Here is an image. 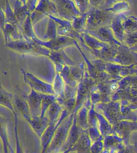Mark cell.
Here are the masks:
<instances>
[{
  "mask_svg": "<svg viewBox=\"0 0 137 153\" xmlns=\"http://www.w3.org/2000/svg\"><path fill=\"white\" fill-rule=\"evenodd\" d=\"M6 46L11 50L21 54H30L35 56H45L49 57L51 51L46 47L40 45L33 41L21 39L18 40L10 41L5 43Z\"/></svg>",
  "mask_w": 137,
  "mask_h": 153,
  "instance_id": "obj_1",
  "label": "cell"
},
{
  "mask_svg": "<svg viewBox=\"0 0 137 153\" xmlns=\"http://www.w3.org/2000/svg\"><path fill=\"white\" fill-rule=\"evenodd\" d=\"M77 112L78 111H73L57 128L53 140L46 153H57L58 151H61L63 146L67 140L74 116Z\"/></svg>",
  "mask_w": 137,
  "mask_h": 153,
  "instance_id": "obj_2",
  "label": "cell"
},
{
  "mask_svg": "<svg viewBox=\"0 0 137 153\" xmlns=\"http://www.w3.org/2000/svg\"><path fill=\"white\" fill-rule=\"evenodd\" d=\"M115 15L105 9L94 8L90 10L86 30H92L101 27L110 26Z\"/></svg>",
  "mask_w": 137,
  "mask_h": 153,
  "instance_id": "obj_3",
  "label": "cell"
},
{
  "mask_svg": "<svg viewBox=\"0 0 137 153\" xmlns=\"http://www.w3.org/2000/svg\"><path fill=\"white\" fill-rule=\"evenodd\" d=\"M96 105V108L101 111L100 114H102L113 127L118 122L124 120L120 101L112 100L108 102L98 103Z\"/></svg>",
  "mask_w": 137,
  "mask_h": 153,
  "instance_id": "obj_4",
  "label": "cell"
},
{
  "mask_svg": "<svg viewBox=\"0 0 137 153\" xmlns=\"http://www.w3.org/2000/svg\"><path fill=\"white\" fill-rule=\"evenodd\" d=\"M96 85V83L90 77L87 71H86L84 79L79 83L78 85L76 103L73 111H78L89 99L92 89Z\"/></svg>",
  "mask_w": 137,
  "mask_h": 153,
  "instance_id": "obj_5",
  "label": "cell"
},
{
  "mask_svg": "<svg viewBox=\"0 0 137 153\" xmlns=\"http://www.w3.org/2000/svg\"><path fill=\"white\" fill-rule=\"evenodd\" d=\"M54 16L58 17L56 4L50 0H40L34 12L31 13L33 24H35L46 16Z\"/></svg>",
  "mask_w": 137,
  "mask_h": 153,
  "instance_id": "obj_6",
  "label": "cell"
},
{
  "mask_svg": "<svg viewBox=\"0 0 137 153\" xmlns=\"http://www.w3.org/2000/svg\"><path fill=\"white\" fill-rule=\"evenodd\" d=\"M48 18H52L56 22L58 36L72 38L84 45V41L82 34L75 30L72 26V22L54 16H49Z\"/></svg>",
  "mask_w": 137,
  "mask_h": 153,
  "instance_id": "obj_7",
  "label": "cell"
},
{
  "mask_svg": "<svg viewBox=\"0 0 137 153\" xmlns=\"http://www.w3.org/2000/svg\"><path fill=\"white\" fill-rule=\"evenodd\" d=\"M21 72L22 73L24 81L28 85L30 88L35 90V91L40 93V94L55 95L52 85L42 81L32 73L25 71L24 69H21Z\"/></svg>",
  "mask_w": 137,
  "mask_h": 153,
  "instance_id": "obj_8",
  "label": "cell"
},
{
  "mask_svg": "<svg viewBox=\"0 0 137 153\" xmlns=\"http://www.w3.org/2000/svg\"><path fill=\"white\" fill-rule=\"evenodd\" d=\"M35 42L39 44L40 45L50 49L51 51H57L68 46H75L77 40L68 36H57L54 39L49 40H42L40 38H37Z\"/></svg>",
  "mask_w": 137,
  "mask_h": 153,
  "instance_id": "obj_9",
  "label": "cell"
},
{
  "mask_svg": "<svg viewBox=\"0 0 137 153\" xmlns=\"http://www.w3.org/2000/svg\"><path fill=\"white\" fill-rule=\"evenodd\" d=\"M70 114H71L69 112V111L64 108L58 122H57L56 124H50V126L48 127V128L46 129L44 133L42 134V137L40 138L41 146H42L41 153H46L49 148V146L50 145L52 141L53 140L55 132H56L57 128L59 127V126L61 124V123L64 121L66 118H67Z\"/></svg>",
  "mask_w": 137,
  "mask_h": 153,
  "instance_id": "obj_10",
  "label": "cell"
},
{
  "mask_svg": "<svg viewBox=\"0 0 137 153\" xmlns=\"http://www.w3.org/2000/svg\"><path fill=\"white\" fill-rule=\"evenodd\" d=\"M112 62L122 66L137 65V53L128 46L122 44L119 46V51Z\"/></svg>",
  "mask_w": 137,
  "mask_h": 153,
  "instance_id": "obj_11",
  "label": "cell"
},
{
  "mask_svg": "<svg viewBox=\"0 0 137 153\" xmlns=\"http://www.w3.org/2000/svg\"><path fill=\"white\" fill-rule=\"evenodd\" d=\"M56 7L58 17L72 22L82 13L71 0H57Z\"/></svg>",
  "mask_w": 137,
  "mask_h": 153,
  "instance_id": "obj_12",
  "label": "cell"
},
{
  "mask_svg": "<svg viewBox=\"0 0 137 153\" xmlns=\"http://www.w3.org/2000/svg\"><path fill=\"white\" fill-rule=\"evenodd\" d=\"M135 131H137V120H124L114 126L113 134L120 136L124 139L125 144H128L131 134Z\"/></svg>",
  "mask_w": 137,
  "mask_h": 153,
  "instance_id": "obj_13",
  "label": "cell"
},
{
  "mask_svg": "<svg viewBox=\"0 0 137 153\" xmlns=\"http://www.w3.org/2000/svg\"><path fill=\"white\" fill-rule=\"evenodd\" d=\"M84 32L91 35L101 42L110 44V45H121L119 40L114 37L113 32L110 26L101 27L98 29L92 30H85Z\"/></svg>",
  "mask_w": 137,
  "mask_h": 153,
  "instance_id": "obj_14",
  "label": "cell"
},
{
  "mask_svg": "<svg viewBox=\"0 0 137 153\" xmlns=\"http://www.w3.org/2000/svg\"><path fill=\"white\" fill-rule=\"evenodd\" d=\"M49 58L53 62L56 73H60L65 66H75L76 63L65 53L64 49L57 51H51Z\"/></svg>",
  "mask_w": 137,
  "mask_h": 153,
  "instance_id": "obj_15",
  "label": "cell"
},
{
  "mask_svg": "<svg viewBox=\"0 0 137 153\" xmlns=\"http://www.w3.org/2000/svg\"><path fill=\"white\" fill-rule=\"evenodd\" d=\"M43 94L35 91L31 89L29 94L26 95V99L28 103L32 117H39L42 114Z\"/></svg>",
  "mask_w": 137,
  "mask_h": 153,
  "instance_id": "obj_16",
  "label": "cell"
},
{
  "mask_svg": "<svg viewBox=\"0 0 137 153\" xmlns=\"http://www.w3.org/2000/svg\"><path fill=\"white\" fill-rule=\"evenodd\" d=\"M125 17L126 16L124 14L115 15L111 24L110 25L114 37L122 44L124 42L126 34H127L124 27V20Z\"/></svg>",
  "mask_w": 137,
  "mask_h": 153,
  "instance_id": "obj_17",
  "label": "cell"
},
{
  "mask_svg": "<svg viewBox=\"0 0 137 153\" xmlns=\"http://www.w3.org/2000/svg\"><path fill=\"white\" fill-rule=\"evenodd\" d=\"M92 102L90 98L88 100L86 103L82 106V108L78 111L76 114V123L78 127L82 131H86L89 128L88 124V111L92 105Z\"/></svg>",
  "mask_w": 137,
  "mask_h": 153,
  "instance_id": "obj_18",
  "label": "cell"
},
{
  "mask_svg": "<svg viewBox=\"0 0 137 153\" xmlns=\"http://www.w3.org/2000/svg\"><path fill=\"white\" fill-rule=\"evenodd\" d=\"M13 104L16 112L20 114L27 122L32 118L28 103L25 97L24 98L18 95H13Z\"/></svg>",
  "mask_w": 137,
  "mask_h": 153,
  "instance_id": "obj_19",
  "label": "cell"
},
{
  "mask_svg": "<svg viewBox=\"0 0 137 153\" xmlns=\"http://www.w3.org/2000/svg\"><path fill=\"white\" fill-rule=\"evenodd\" d=\"M119 46L120 45H108L106 47L100 50L92 51V53L98 59L104 61L112 62L119 51Z\"/></svg>",
  "mask_w": 137,
  "mask_h": 153,
  "instance_id": "obj_20",
  "label": "cell"
},
{
  "mask_svg": "<svg viewBox=\"0 0 137 153\" xmlns=\"http://www.w3.org/2000/svg\"><path fill=\"white\" fill-rule=\"evenodd\" d=\"M1 30L4 34L5 43L9 42L10 41L24 39L20 28L15 24L7 22L4 26L1 28Z\"/></svg>",
  "mask_w": 137,
  "mask_h": 153,
  "instance_id": "obj_21",
  "label": "cell"
},
{
  "mask_svg": "<svg viewBox=\"0 0 137 153\" xmlns=\"http://www.w3.org/2000/svg\"><path fill=\"white\" fill-rule=\"evenodd\" d=\"M27 122L32 127L34 132L40 138L42 137L43 134L50 126V122L46 116L32 117V118L27 121Z\"/></svg>",
  "mask_w": 137,
  "mask_h": 153,
  "instance_id": "obj_22",
  "label": "cell"
},
{
  "mask_svg": "<svg viewBox=\"0 0 137 153\" xmlns=\"http://www.w3.org/2000/svg\"><path fill=\"white\" fill-rule=\"evenodd\" d=\"M82 132H83V131H82L77 125L76 117L74 116L73 124L70 130L69 135H68L66 142L64 145L62 147L61 152L66 151V150L70 148H73L74 146L75 145L76 143H77L78 140H79V138H80Z\"/></svg>",
  "mask_w": 137,
  "mask_h": 153,
  "instance_id": "obj_23",
  "label": "cell"
},
{
  "mask_svg": "<svg viewBox=\"0 0 137 153\" xmlns=\"http://www.w3.org/2000/svg\"><path fill=\"white\" fill-rule=\"evenodd\" d=\"M104 149L110 151H117L120 147L125 144L124 139L116 134H111L104 137Z\"/></svg>",
  "mask_w": 137,
  "mask_h": 153,
  "instance_id": "obj_24",
  "label": "cell"
},
{
  "mask_svg": "<svg viewBox=\"0 0 137 153\" xmlns=\"http://www.w3.org/2000/svg\"><path fill=\"white\" fill-rule=\"evenodd\" d=\"M92 141L86 131H83L77 143L73 147V152L77 153H90Z\"/></svg>",
  "mask_w": 137,
  "mask_h": 153,
  "instance_id": "obj_25",
  "label": "cell"
},
{
  "mask_svg": "<svg viewBox=\"0 0 137 153\" xmlns=\"http://www.w3.org/2000/svg\"><path fill=\"white\" fill-rule=\"evenodd\" d=\"M13 12H14L16 20H17L18 26L20 29L21 26L22 25L24 21L26 20L27 16L29 14H31L28 5L23 4L22 3L17 0V1H16L15 4Z\"/></svg>",
  "mask_w": 137,
  "mask_h": 153,
  "instance_id": "obj_26",
  "label": "cell"
},
{
  "mask_svg": "<svg viewBox=\"0 0 137 153\" xmlns=\"http://www.w3.org/2000/svg\"><path fill=\"white\" fill-rule=\"evenodd\" d=\"M64 110V107L56 101L48 108L45 116L48 117L50 124H54L58 122Z\"/></svg>",
  "mask_w": 137,
  "mask_h": 153,
  "instance_id": "obj_27",
  "label": "cell"
},
{
  "mask_svg": "<svg viewBox=\"0 0 137 153\" xmlns=\"http://www.w3.org/2000/svg\"><path fill=\"white\" fill-rule=\"evenodd\" d=\"M33 25H34V24H33L32 21L31 14H29L27 16L26 20L24 21L22 25L21 26L20 31L23 35L24 39H26V40L35 42L38 37L36 36V35L35 34Z\"/></svg>",
  "mask_w": 137,
  "mask_h": 153,
  "instance_id": "obj_28",
  "label": "cell"
},
{
  "mask_svg": "<svg viewBox=\"0 0 137 153\" xmlns=\"http://www.w3.org/2000/svg\"><path fill=\"white\" fill-rule=\"evenodd\" d=\"M82 35L84 41V45L88 48H90L91 52L100 50V49L106 47L108 45H110V44L101 42V41L98 40L94 36L88 34L87 32H84V33L82 34Z\"/></svg>",
  "mask_w": 137,
  "mask_h": 153,
  "instance_id": "obj_29",
  "label": "cell"
},
{
  "mask_svg": "<svg viewBox=\"0 0 137 153\" xmlns=\"http://www.w3.org/2000/svg\"><path fill=\"white\" fill-rule=\"evenodd\" d=\"M0 124H1V139L2 141L3 150L4 153H13V151L10 144L9 137L7 134V121L4 118L3 116H1V120H0Z\"/></svg>",
  "mask_w": 137,
  "mask_h": 153,
  "instance_id": "obj_30",
  "label": "cell"
},
{
  "mask_svg": "<svg viewBox=\"0 0 137 153\" xmlns=\"http://www.w3.org/2000/svg\"><path fill=\"white\" fill-rule=\"evenodd\" d=\"M98 128L103 137L113 134L114 127L102 114L97 112Z\"/></svg>",
  "mask_w": 137,
  "mask_h": 153,
  "instance_id": "obj_31",
  "label": "cell"
},
{
  "mask_svg": "<svg viewBox=\"0 0 137 153\" xmlns=\"http://www.w3.org/2000/svg\"><path fill=\"white\" fill-rule=\"evenodd\" d=\"M0 104L1 106H4V107L9 109L10 110L12 111H15L14 106L13 104V94H11L10 92L7 91L6 89H4L3 86H1V91H0Z\"/></svg>",
  "mask_w": 137,
  "mask_h": 153,
  "instance_id": "obj_32",
  "label": "cell"
},
{
  "mask_svg": "<svg viewBox=\"0 0 137 153\" xmlns=\"http://www.w3.org/2000/svg\"><path fill=\"white\" fill-rule=\"evenodd\" d=\"M89 11L86 13H83V14L77 16L72 21L73 28L79 33L82 34L86 30L87 19L89 14Z\"/></svg>",
  "mask_w": 137,
  "mask_h": 153,
  "instance_id": "obj_33",
  "label": "cell"
},
{
  "mask_svg": "<svg viewBox=\"0 0 137 153\" xmlns=\"http://www.w3.org/2000/svg\"><path fill=\"white\" fill-rule=\"evenodd\" d=\"M70 70L72 77L78 83L84 79L86 71V69L85 68L84 63H82V65H79V66H77V65L70 66Z\"/></svg>",
  "mask_w": 137,
  "mask_h": 153,
  "instance_id": "obj_34",
  "label": "cell"
},
{
  "mask_svg": "<svg viewBox=\"0 0 137 153\" xmlns=\"http://www.w3.org/2000/svg\"><path fill=\"white\" fill-rule=\"evenodd\" d=\"M57 35V24L54 20L49 18V21L47 26V29L43 35V40H49L56 38Z\"/></svg>",
  "mask_w": 137,
  "mask_h": 153,
  "instance_id": "obj_35",
  "label": "cell"
},
{
  "mask_svg": "<svg viewBox=\"0 0 137 153\" xmlns=\"http://www.w3.org/2000/svg\"><path fill=\"white\" fill-rule=\"evenodd\" d=\"M60 74L66 85L71 87H74V88H77L79 83L74 79L72 75H71L70 66H65L62 71L60 73Z\"/></svg>",
  "mask_w": 137,
  "mask_h": 153,
  "instance_id": "obj_36",
  "label": "cell"
},
{
  "mask_svg": "<svg viewBox=\"0 0 137 153\" xmlns=\"http://www.w3.org/2000/svg\"><path fill=\"white\" fill-rule=\"evenodd\" d=\"M52 85L54 91L55 92V95L57 97L62 96L63 94H64L66 83H64V81L63 80V79L60 73H56V76H55L54 84Z\"/></svg>",
  "mask_w": 137,
  "mask_h": 153,
  "instance_id": "obj_37",
  "label": "cell"
},
{
  "mask_svg": "<svg viewBox=\"0 0 137 153\" xmlns=\"http://www.w3.org/2000/svg\"><path fill=\"white\" fill-rule=\"evenodd\" d=\"M105 10L114 13V15L123 14L124 12L129 10V4L126 1H120L115 4L113 6L105 8Z\"/></svg>",
  "mask_w": 137,
  "mask_h": 153,
  "instance_id": "obj_38",
  "label": "cell"
},
{
  "mask_svg": "<svg viewBox=\"0 0 137 153\" xmlns=\"http://www.w3.org/2000/svg\"><path fill=\"white\" fill-rule=\"evenodd\" d=\"M124 27L127 34L132 33L137 31V18L134 16L125 17L124 20Z\"/></svg>",
  "mask_w": 137,
  "mask_h": 153,
  "instance_id": "obj_39",
  "label": "cell"
},
{
  "mask_svg": "<svg viewBox=\"0 0 137 153\" xmlns=\"http://www.w3.org/2000/svg\"><path fill=\"white\" fill-rule=\"evenodd\" d=\"M57 96L55 95H46L43 94V100H42V114L41 116L42 117L46 116V113L50 106L52 103L56 101Z\"/></svg>",
  "mask_w": 137,
  "mask_h": 153,
  "instance_id": "obj_40",
  "label": "cell"
},
{
  "mask_svg": "<svg viewBox=\"0 0 137 153\" xmlns=\"http://www.w3.org/2000/svg\"><path fill=\"white\" fill-rule=\"evenodd\" d=\"M13 116H14V132H15V137L16 142V151L15 153H24L22 146L21 145L20 138H19L18 134V114L16 111L13 112Z\"/></svg>",
  "mask_w": 137,
  "mask_h": 153,
  "instance_id": "obj_41",
  "label": "cell"
},
{
  "mask_svg": "<svg viewBox=\"0 0 137 153\" xmlns=\"http://www.w3.org/2000/svg\"><path fill=\"white\" fill-rule=\"evenodd\" d=\"M82 14L88 12L90 0H71Z\"/></svg>",
  "mask_w": 137,
  "mask_h": 153,
  "instance_id": "obj_42",
  "label": "cell"
},
{
  "mask_svg": "<svg viewBox=\"0 0 137 153\" xmlns=\"http://www.w3.org/2000/svg\"><path fill=\"white\" fill-rule=\"evenodd\" d=\"M137 43V31L132 32V33L126 34L125 38L123 45L128 46V47H132Z\"/></svg>",
  "mask_w": 137,
  "mask_h": 153,
  "instance_id": "obj_43",
  "label": "cell"
},
{
  "mask_svg": "<svg viewBox=\"0 0 137 153\" xmlns=\"http://www.w3.org/2000/svg\"><path fill=\"white\" fill-rule=\"evenodd\" d=\"M87 132L88 134L90 140L92 141V143H94V142L97 141L98 139L102 137L98 127H89L87 130Z\"/></svg>",
  "mask_w": 137,
  "mask_h": 153,
  "instance_id": "obj_44",
  "label": "cell"
},
{
  "mask_svg": "<svg viewBox=\"0 0 137 153\" xmlns=\"http://www.w3.org/2000/svg\"><path fill=\"white\" fill-rule=\"evenodd\" d=\"M116 152L117 153H137V144L136 143H134V144H131L130 143L124 144Z\"/></svg>",
  "mask_w": 137,
  "mask_h": 153,
  "instance_id": "obj_45",
  "label": "cell"
},
{
  "mask_svg": "<svg viewBox=\"0 0 137 153\" xmlns=\"http://www.w3.org/2000/svg\"><path fill=\"white\" fill-rule=\"evenodd\" d=\"M106 0H90V3L94 8L103 9L102 6L105 4Z\"/></svg>",
  "mask_w": 137,
  "mask_h": 153,
  "instance_id": "obj_46",
  "label": "cell"
},
{
  "mask_svg": "<svg viewBox=\"0 0 137 153\" xmlns=\"http://www.w3.org/2000/svg\"><path fill=\"white\" fill-rule=\"evenodd\" d=\"M27 1H28V3L27 4L28 5L30 12L32 13V12H34L35 8L36 7L40 0H27Z\"/></svg>",
  "mask_w": 137,
  "mask_h": 153,
  "instance_id": "obj_47",
  "label": "cell"
},
{
  "mask_svg": "<svg viewBox=\"0 0 137 153\" xmlns=\"http://www.w3.org/2000/svg\"><path fill=\"white\" fill-rule=\"evenodd\" d=\"M72 152H73V148H70L67 150H66V151H64L60 152H57V153H70Z\"/></svg>",
  "mask_w": 137,
  "mask_h": 153,
  "instance_id": "obj_48",
  "label": "cell"
},
{
  "mask_svg": "<svg viewBox=\"0 0 137 153\" xmlns=\"http://www.w3.org/2000/svg\"><path fill=\"white\" fill-rule=\"evenodd\" d=\"M18 1H20V2L22 3L23 4H27V0H18Z\"/></svg>",
  "mask_w": 137,
  "mask_h": 153,
  "instance_id": "obj_49",
  "label": "cell"
},
{
  "mask_svg": "<svg viewBox=\"0 0 137 153\" xmlns=\"http://www.w3.org/2000/svg\"><path fill=\"white\" fill-rule=\"evenodd\" d=\"M135 143H136V144H137V141H136V142H135Z\"/></svg>",
  "mask_w": 137,
  "mask_h": 153,
  "instance_id": "obj_50",
  "label": "cell"
},
{
  "mask_svg": "<svg viewBox=\"0 0 137 153\" xmlns=\"http://www.w3.org/2000/svg\"><path fill=\"white\" fill-rule=\"evenodd\" d=\"M136 67H137V65H136Z\"/></svg>",
  "mask_w": 137,
  "mask_h": 153,
  "instance_id": "obj_51",
  "label": "cell"
},
{
  "mask_svg": "<svg viewBox=\"0 0 137 153\" xmlns=\"http://www.w3.org/2000/svg\"></svg>",
  "mask_w": 137,
  "mask_h": 153,
  "instance_id": "obj_52",
  "label": "cell"
}]
</instances>
